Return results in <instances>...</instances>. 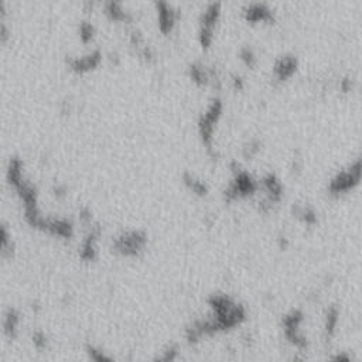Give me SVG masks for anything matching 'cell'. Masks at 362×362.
Here are the masks:
<instances>
[{
  "label": "cell",
  "instance_id": "12",
  "mask_svg": "<svg viewBox=\"0 0 362 362\" xmlns=\"http://www.w3.org/2000/svg\"><path fill=\"white\" fill-rule=\"evenodd\" d=\"M293 212L299 220H302L303 222L308 223V225H313L316 222V214L310 208H299L297 207V208L293 209Z\"/></svg>",
  "mask_w": 362,
  "mask_h": 362
},
{
  "label": "cell",
  "instance_id": "16",
  "mask_svg": "<svg viewBox=\"0 0 362 362\" xmlns=\"http://www.w3.org/2000/svg\"><path fill=\"white\" fill-rule=\"evenodd\" d=\"M89 355H91V358L95 360V361H111V358L106 357L102 351H97V349L94 348H89Z\"/></svg>",
  "mask_w": 362,
  "mask_h": 362
},
{
  "label": "cell",
  "instance_id": "11",
  "mask_svg": "<svg viewBox=\"0 0 362 362\" xmlns=\"http://www.w3.org/2000/svg\"><path fill=\"white\" fill-rule=\"evenodd\" d=\"M337 321H338V310L335 307H331L328 310V313H327V320H325V333H327V337L334 335Z\"/></svg>",
  "mask_w": 362,
  "mask_h": 362
},
{
  "label": "cell",
  "instance_id": "1",
  "mask_svg": "<svg viewBox=\"0 0 362 362\" xmlns=\"http://www.w3.org/2000/svg\"><path fill=\"white\" fill-rule=\"evenodd\" d=\"M360 176H361V163L360 160H357L355 164L349 168L348 171H342L335 179H333L330 184V191L333 194L347 193L349 190H352L355 185H358Z\"/></svg>",
  "mask_w": 362,
  "mask_h": 362
},
{
  "label": "cell",
  "instance_id": "17",
  "mask_svg": "<svg viewBox=\"0 0 362 362\" xmlns=\"http://www.w3.org/2000/svg\"><path fill=\"white\" fill-rule=\"evenodd\" d=\"M33 342H34V345L37 348H44L45 344H47V338H45V335L42 334V333H37V334H34V337H33Z\"/></svg>",
  "mask_w": 362,
  "mask_h": 362
},
{
  "label": "cell",
  "instance_id": "4",
  "mask_svg": "<svg viewBox=\"0 0 362 362\" xmlns=\"http://www.w3.org/2000/svg\"><path fill=\"white\" fill-rule=\"evenodd\" d=\"M303 320V314L299 310H293L290 314H287L283 319V325H284V334L287 340L296 345L297 348H306L307 341L303 335L299 334V325Z\"/></svg>",
  "mask_w": 362,
  "mask_h": 362
},
{
  "label": "cell",
  "instance_id": "13",
  "mask_svg": "<svg viewBox=\"0 0 362 362\" xmlns=\"http://www.w3.org/2000/svg\"><path fill=\"white\" fill-rule=\"evenodd\" d=\"M17 324H19V316L14 313V311H9L7 316H6V322H4V330L6 333L13 337L16 334V330H17Z\"/></svg>",
  "mask_w": 362,
  "mask_h": 362
},
{
  "label": "cell",
  "instance_id": "19",
  "mask_svg": "<svg viewBox=\"0 0 362 362\" xmlns=\"http://www.w3.org/2000/svg\"><path fill=\"white\" fill-rule=\"evenodd\" d=\"M242 58L246 61L248 65H252V64H253V60H255V58H253V54H252L249 50H245V51L242 53Z\"/></svg>",
  "mask_w": 362,
  "mask_h": 362
},
{
  "label": "cell",
  "instance_id": "2",
  "mask_svg": "<svg viewBox=\"0 0 362 362\" xmlns=\"http://www.w3.org/2000/svg\"><path fill=\"white\" fill-rule=\"evenodd\" d=\"M146 245V237L141 232H129L123 234L115 241V249L125 256H136L140 251H143Z\"/></svg>",
  "mask_w": 362,
  "mask_h": 362
},
{
  "label": "cell",
  "instance_id": "7",
  "mask_svg": "<svg viewBox=\"0 0 362 362\" xmlns=\"http://www.w3.org/2000/svg\"><path fill=\"white\" fill-rule=\"evenodd\" d=\"M296 60L293 57H284L279 61L275 67V74L280 81H286L287 78H290L294 71H296Z\"/></svg>",
  "mask_w": 362,
  "mask_h": 362
},
{
  "label": "cell",
  "instance_id": "6",
  "mask_svg": "<svg viewBox=\"0 0 362 362\" xmlns=\"http://www.w3.org/2000/svg\"><path fill=\"white\" fill-rule=\"evenodd\" d=\"M218 6H211L207 13L204 16V20H202V24H201V31H200V37H201V45L204 48H208L209 44L212 41V30H214V24L217 23V19H218Z\"/></svg>",
  "mask_w": 362,
  "mask_h": 362
},
{
  "label": "cell",
  "instance_id": "15",
  "mask_svg": "<svg viewBox=\"0 0 362 362\" xmlns=\"http://www.w3.org/2000/svg\"><path fill=\"white\" fill-rule=\"evenodd\" d=\"M191 78H193V81L197 82V84L200 85H205L207 84V75H205V72L202 68H198V67H193L191 68Z\"/></svg>",
  "mask_w": 362,
  "mask_h": 362
},
{
  "label": "cell",
  "instance_id": "5",
  "mask_svg": "<svg viewBox=\"0 0 362 362\" xmlns=\"http://www.w3.org/2000/svg\"><path fill=\"white\" fill-rule=\"evenodd\" d=\"M255 191H256V182L252 180V177L248 173L239 171L235 177L234 184L225 193V197L228 198V201H231L238 197H246V195L253 194Z\"/></svg>",
  "mask_w": 362,
  "mask_h": 362
},
{
  "label": "cell",
  "instance_id": "3",
  "mask_svg": "<svg viewBox=\"0 0 362 362\" xmlns=\"http://www.w3.org/2000/svg\"><path fill=\"white\" fill-rule=\"evenodd\" d=\"M222 112V105L220 101H214V103L211 105L208 112L201 118L200 121V133L201 138L204 140V143L211 149V143H212V133H214V126L217 123L218 118L221 116Z\"/></svg>",
  "mask_w": 362,
  "mask_h": 362
},
{
  "label": "cell",
  "instance_id": "14",
  "mask_svg": "<svg viewBox=\"0 0 362 362\" xmlns=\"http://www.w3.org/2000/svg\"><path fill=\"white\" fill-rule=\"evenodd\" d=\"M269 19V12L266 10L265 7H253L248 12V20L251 21H265Z\"/></svg>",
  "mask_w": 362,
  "mask_h": 362
},
{
  "label": "cell",
  "instance_id": "9",
  "mask_svg": "<svg viewBox=\"0 0 362 362\" xmlns=\"http://www.w3.org/2000/svg\"><path fill=\"white\" fill-rule=\"evenodd\" d=\"M97 229H92L91 234L86 237L84 245H82V252H81V256L86 259V261H92L95 258V242H97L98 237Z\"/></svg>",
  "mask_w": 362,
  "mask_h": 362
},
{
  "label": "cell",
  "instance_id": "8",
  "mask_svg": "<svg viewBox=\"0 0 362 362\" xmlns=\"http://www.w3.org/2000/svg\"><path fill=\"white\" fill-rule=\"evenodd\" d=\"M265 185L267 188V193H269V202H278L282 198V184L279 182V180L273 176V174H269L265 179Z\"/></svg>",
  "mask_w": 362,
  "mask_h": 362
},
{
  "label": "cell",
  "instance_id": "18",
  "mask_svg": "<svg viewBox=\"0 0 362 362\" xmlns=\"http://www.w3.org/2000/svg\"><path fill=\"white\" fill-rule=\"evenodd\" d=\"M176 355H177V349L170 348L166 351V354H164V357H163L161 360H163V361H171V360L176 358Z\"/></svg>",
  "mask_w": 362,
  "mask_h": 362
},
{
  "label": "cell",
  "instance_id": "10",
  "mask_svg": "<svg viewBox=\"0 0 362 362\" xmlns=\"http://www.w3.org/2000/svg\"><path fill=\"white\" fill-rule=\"evenodd\" d=\"M184 182H185V185H187L194 194L201 195V197L208 194V187H207L202 181L197 180V179H194V177L190 176V174H185V176H184Z\"/></svg>",
  "mask_w": 362,
  "mask_h": 362
}]
</instances>
